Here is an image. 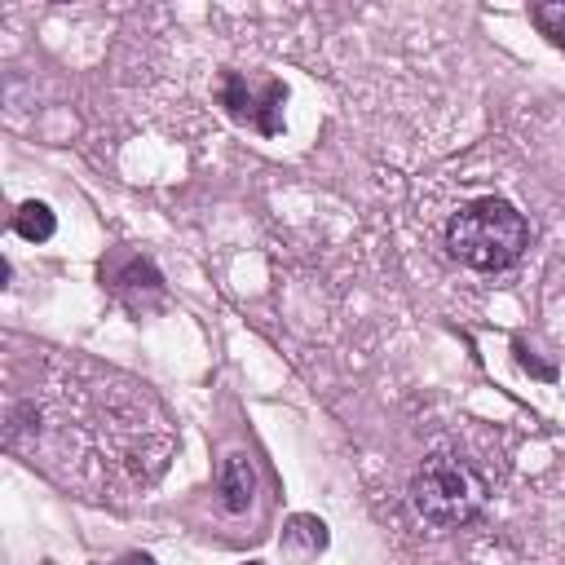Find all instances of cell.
<instances>
[{"mask_svg":"<svg viewBox=\"0 0 565 565\" xmlns=\"http://www.w3.org/2000/svg\"><path fill=\"white\" fill-rule=\"evenodd\" d=\"M446 247L468 269H508L530 247V225L508 199H472L446 225Z\"/></svg>","mask_w":565,"mask_h":565,"instance_id":"1","label":"cell"},{"mask_svg":"<svg viewBox=\"0 0 565 565\" xmlns=\"http://www.w3.org/2000/svg\"><path fill=\"white\" fill-rule=\"evenodd\" d=\"M411 503H415L419 521H428L437 530H455V525H463L481 512L486 481L468 459L433 455V459H424V468L411 481Z\"/></svg>","mask_w":565,"mask_h":565,"instance_id":"2","label":"cell"},{"mask_svg":"<svg viewBox=\"0 0 565 565\" xmlns=\"http://www.w3.org/2000/svg\"><path fill=\"white\" fill-rule=\"evenodd\" d=\"M221 93H225L230 115L252 119L260 132H278V128H282V119H278V110H282V102H287V88H282V84H274V79H269V84H265V93L256 97V93L247 88V79H243V75H225Z\"/></svg>","mask_w":565,"mask_h":565,"instance_id":"3","label":"cell"},{"mask_svg":"<svg viewBox=\"0 0 565 565\" xmlns=\"http://www.w3.org/2000/svg\"><path fill=\"white\" fill-rule=\"evenodd\" d=\"M278 547H282V556H287V561L309 565L318 552H327V525H322L318 516H309V512H296V516L282 525Z\"/></svg>","mask_w":565,"mask_h":565,"instance_id":"4","label":"cell"},{"mask_svg":"<svg viewBox=\"0 0 565 565\" xmlns=\"http://www.w3.org/2000/svg\"><path fill=\"white\" fill-rule=\"evenodd\" d=\"M252 490H256V468L247 455H230L221 463V494H225V508L230 512H243L252 503Z\"/></svg>","mask_w":565,"mask_h":565,"instance_id":"5","label":"cell"},{"mask_svg":"<svg viewBox=\"0 0 565 565\" xmlns=\"http://www.w3.org/2000/svg\"><path fill=\"white\" fill-rule=\"evenodd\" d=\"M13 230H18L22 238H31V243H44V238H53L57 216H53L44 203H22L18 216H13Z\"/></svg>","mask_w":565,"mask_h":565,"instance_id":"6","label":"cell"},{"mask_svg":"<svg viewBox=\"0 0 565 565\" xmlns=\"http://www.w3.org/2000/svg\"><path fill=\"white\" fill-rule=\"evenodd\" d=\"M530 22H534L556 49H565V0H556V4H534V9H530Z\"/></svg>","mask_w":565,"mask_h":565,"instance_id":"7","label":"cell"},{"mask_svg":"<svg viewBox=\"0 0 565 565\" xmlns=\"http://www.w3.org/2000/svg\"><path fill=\"white\" fill-rule=\"evenodd\" d=\"M119 565H154V561H150V556H146V552H128V556H124V561H119Z\"/></svg>","mask_w":565,"mask_h":565,"instance_id":"8","label":"cell"},{"mask_svg":"<svg viewBox=\"0 0 565 565\" xmlns=\"http://www.w3.org/2000/svg\"><path fill=\"white\" fill-rule=\"evenodd\" d=\"M247 565H265V561H247Z\"/></svg>","mask_w":565,"mask_h":565,"instance_id":"9","label":"cell"}]
</instances>
